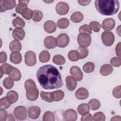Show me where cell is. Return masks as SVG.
Masks as SVG:
<instances>
[{"label": "cell", "mask_w": 121, "mask_h": 121, "mask_svg": "<svg viewBox=\"0 0 121 121\" xmlns=\"http://www.w3.org/2000/svg\"><path fill=\"white\" fill-rule=\"evenodd\" d=\"M26 90V96L30 101L36 100L39 95V91L36 87L35 82L31 79L26 80L25 83Z\"/></svg>", "instance_id": "3"}, {"label": "cell", "mask_w": 121, "mask_h": 121, "mask_svg": "<svg viewBox=\"0 0 121 121\" xmlns=\"http://www.w3.org/2000/svg\"><path fill=\"white\" fill-rule=\"evenodd\" d=\"M79 32L80 33H86L87 34H92V30L90 28V26L87 25H84L81 26L79 29Z\"/></svg>", "instance_id": "45"}, {"label": "cell", "mask_w": 121, "mask_h": 121, "mask_svg": "<svg viewBox=\"0 0 121 121\" xmlns=\"http://www.w3.org/2000/svg\"><path fill=\"white\" fill-rule=\"evenodd\" d=\"M78 42L80 47H86L91 43V38L90 35L86 33H80L78 36Z\"/></svg>", "instance_id": "4"}, {"label": "cell", "mask_w": 121, "mask_h": 121, "mask_svg": "<svg viewBox=\"0 0 121 121\" xmlns=\"http://www.w3.org/2000/svg\"><path fill=\"white\" fill-rule=\"evenodd\" d=\"M92 118H93V117L92 115L89 113H87L82 116L81 118V121H91L92 120Z\"/></svg>", "instance_id": "50"}, {"label": "cell", "mask_w": 121, "mask_h": 121, "mask_svg": "<svg viewBox=\"0 0 121 121\" xmlns=\"http://www.w3.org/2000/svg\"><path fill=\"white\" fill-rule=\"evenodd\" d=\"M64 96V93L60 90L51 92V97L52 102H57L61 100Z\"/></svg>", "instance_id": "20"}, {"label": "cell", "mask_w": 121, "mask_h": 121, "mask_svg": "<svg viewBox=\"0 0 121 121\" xmlns=\"http://www.w3.org/2000/svg\"><path fill=\"white\" fill-rule=\"evenodd\" d=\"M6 97L7 101L10 104H13L17 101L18 98V95L16 91L11 90L9 91L7 93Z\"/></svg>", "instance_id": "21"}, {"label": "cell", "mask_w": 121, "mask_h": 121, "mask_svg": "<svg viewBox=\"0 0 121 121\" xmlns=\"http://www.w3.org/2000/svg\"><path fill=\"white\" fill-rule=\"evenodd\" d=\"M12 24L14 27L17 28H22L24 27L25 26V21L19 17H17L16 18L13 19L12 21Z\"/></svg>", "instance_id": "30"}, {"label": "cell", "mask_w": 121, "mask_h": 121, "mask_svg": "<svg viewBox=\"0 0 121 121\" xmlns=\"http://www.w3.org/2000/svg\"><path fill=\"white\" fill-rule=\"evenodd\" d=\"M57 41L58 47L60 48L66 47L69 42V37L66 34H61L57 37Z\"/></svg>", "instance_id": "10"}, {"label": "cell", "mask_w": 121, "mask_h": 121, "mask_svg": "<svg viewBox=\"0 0 121 121\" xmlns=\"http://www.w3.org/2000/svg\"><path fill=\"white\" fill-rule=\"evenodd\" d=\"M110 63L113 67H118L121 64V59L120 57H113L111 60Z\"/></svg>", "instance_id": "47"}, {"label": "cell", "mask_w": 121, "mask_h": 121, "mask_svg": "<svg viewBox=\"0 0 121 121\" xmlns=\"http://www.w3.org/2000/svg\"><path fill=\"white\" fill-rule=\"evenodd\" d=\"M40 95L41 97L43 100L49 103L52 102L51 97V92H45L43 91H41Z\"/></svg>", "instance_id": "43"}, {"label": "cell", "mask_w": 121, "mask_h": 121, "mask_svg": "<svg viewBox=\"0 0 121 121\" xmlns=\"http://www.w3.org/2000/svg\"><path fill=\"white\" fill-rule=\"evenodd\" d=\"M89 26L90 28L95 32H98L100 31L101 28V25L97 21H93L90 23Z\"/></svg>", "instance_id": "44"}, {"label": "cell", "mask_w": 121, "mask_h": 121, "mask_svg": "<svg viewBox=\"0 0 121 121\" xmlns=\"http://www.w3.org/2000/svg\"><path fill=\"white\" fill-rule=\"evenodd\" d=\"M16 5V1L14 0H1L0 1V11L4 12L7 10L14 9Z\"/></svg>", "instance_id": "7"}, {"label": "cell", "mask_w": 121, "mask_h": 121, "mask_svg": "<svg viewBox=\"0 0 121 121\" xmlns=\"http://www.w3.org/2000/svg\"><path fill=\"white\" fill-rule=\"evenodd\" d=\"M120 45H121V43L120 42V43H119L117 44V45H116V48H115V51H116V55L118 56V57H121V50H120V49H121V46H120Z\"/></svg>", "instance_id": "52"}, {"label": "cell", "mask_w": 121, "mask_h": 121, "mask_svg": "<svg viewBox=\"0 0 121 121\" xmlns=\"http://www.w3.org/2000/svg\"><path fill=\"white\" fill-rule=\"evenodd\" d=\"M63 118L66 121H75L78 118L77 112L72 109H69L66 110L62 114Z\"/></svg>", "instance_id": "9"}, {"label": "cell", "mask_w": 121, "mask_h": 121, "mask_svg": "<svg viewBox=\"0 0 121 121\" xmlns=\"http://www.w3.org/2000/svg\"><path fill=\"white\" fill-rule=\"evenodd\" d=\"M75 95L79 100H85L89 96V93L87 90L84 87L78 88L75 93Z\"/></svg>", "instance_id": "17"}, {"label": "cell", "mask_w": 121, "mask_h": 121, "mask_svg": "<svg viewBox=\"0 0 121 121\" xmlns=\"http://www.w3.org/2000/svg\"><path fill=\"white\" fill-rule=\"evenodd\" d=\"M39 60L40 62L44 63L48 62L50 59V54L47 51H43L39 54Z\"/></svg>", "instance_id": "29"}, {"label": "cell", "mask_w": 121, "mask_h": 121, "mask_svg": "<svg viewBox=\"0 0 121 121\" xmlns=\"http://www.w3.org/2000/svg\"><path fill=\"white\" fill-rule=\"evenodd\" d=\"M43 27L45 31L48 33H52L56 29V25L54 22L52 20H48L44 24Z\"/></svg>", "instance_id": "19"}, {"label": "cell", "mask_w": 121, "mask_h": 121, "mask_svg": "<svg viewBox=\"0 0 121 121\" xmlns=\"http://www.w3.org/2000/svg\"><path fill=\"white\" fill-rule=\"evenodd\" d=\"M69 20L66 18H61L57 22V26L60 29L66 28L69 26Z\"/></svg>", "instance_id": "32"}, {"label": "cell", "mask_w": 121, "mask_h": 121, "mask_svg": "<svg viewBox=\"0 0 121 121\" xmlns=\"http://www.w3.org/2000/svg\"><path fill=\"white\" fill-rule=\"evenodd\" d=\"M52 61L54 63L57 65H62L65 63V59L63 56L60 54H57L54 56L52 59Z\"/></svg>", "instance_id": "33"}, {"label": "cell", "mask_w": 121, "mask_h": 121, "mask_svg": "<svg viewBox=\"0 0 121 121\" xmlns=\"http://www.w3.org/2000/svg\"><path fill=\"white\" fill-rule=\"evenodd\" d=\"M25 59L26 64L28 66H33L36 64V54L32 51L26 52L25 55Z\"/></svg>", "instance_id": "8"}, {"label": "cell", "mask_w": 121, "mask_h": 121, "mask_svg": "<svg viewBox=\"0 0 121 121\" xmlns=\"http://www.w3.org/2000/svg\"><path fill=\"white\" fill-rule=\"evenodd\" d=\"M69 10L68 4L64 2H59L56 6V11L60 15H64L68 13Z\"/></svg>", "instance_id": "11"}, {"label": "cell", "mask_w": 121, "mask_h": 121, "mask_svg": "<svg viewBox=\"0 0 121 121\" xmlns=\"http://www.w3.org/2000/svg\"><path fill=\"white\" fill-rule=\"evenodd\" d=\"M9 75V77L16 81H19L21 78V74L20 71L16 68H14L12 72Z\"/></svg>", "instance_id": "28"}, {"label": "cell", "mask_w": 121, "mask_h": 121, "mask_svg": "<svg viewBox=\"0 0 121 121\" xmlns=\"http://www.w3.org/2000/svg\"><path fill=\"white\" fill-rule=\"evenodd\" d=\"M83 19V15L80 12H75L70 17V20L74 23H79Z\"/></svg>", "instance_id": "27"}, {"label": "cell", "mask_w": 121, "mask_h": 121, "mask_svg": "<svg viewBox=\"0 0 121 121\" xmlns=\"http://www.w3.org/2000/svg\"><path fill=\"white\" fill-rule=\"evenodd\" d=\"M66 84L67 88L70 91H73L77 85L75 78L70 76H68L66 78Z\"/></svg>", "instance_id": "16"}, {"label": "cell", "mask_w": 121, "mask_h": 121, "mask_svg": "<svg viewBox=\"0 0 121 121\" xmlns=\"http://www.w3.org/2000/svg\"><path fill=\"white\" fill-rule=\"evenodd\" d=\"M113 71V69L112 66L108 64H106L103 65L100 68V72L101 74L104 76H106L111 74Z\"/></svg>", "instance_id": "23"}, {"label": "cell", "mask_w": 121, "mask_h": 121, "mask_svg": "<svg viewBox=\"0 0 121 121\" xmlns=\"http://www.w3.org/2000/svg\"><path fill=\"white\" fill-rule=\"evenodd\" d=\"M78 2L82 6H86L88 5L91 2V0H78Z\"/></svg>", "instance_id": "53"}, {"label": "cell", "mask_w": 121, "mask_h": 121, "mask_svg": "<svg viewBox=\"0 0 121 121\" xmlns=\"http://www.w3.org/2000/svg\"><path fill=\"white\" fill-rule=\"evenodd\" d=\"M14 67L11 66L8 63H5L0 66V69H2L3 73L9 75L13 70Z\"/></svg>", "instance_id": "39"}, {"label": "cell", "mask_w": 121, "mask_h": 121, "mask_svg": "<svg viewBox=\"0 0 121 121\" xmlns=\"http://www.w3.org/2000/svg\"><path fill=\"white\" fill-rule=\"evenodd\" d=\"M113 95L117 98H120L121 97V86H116L112 91Z\"/></svg>", "instance_id": "48"}, {"label": "cell", "mask_w": 121, "mask_h": 121, "mask_svg": "<svg viewBox=\"0 0 121 121\" xmlns=\"http://www.w3.org/2000/svg\"><path fill=\"white\" fill-rule=\"evenodd\" d=\"M12 36L15 40L21 41L24 38L25 36V32L22 28H17L13 30Z\"/></svg>", "instance_id": "18"}, {"label": "cell", "mask_w": 121, "mask_h": 121, "mask_svg": "<svg viewBox=\"0 0 121 121\" xmlns=\"http://www.w3.org/2000/svg\"><path fill=\"white\" fill-rule=\"evenodd\" d=\"M10 60L14 64H19L22 60V56L19 52H13L10 55Z\"/></svg>", "instance_id": "22"}, {"label": "cell", "mask_w": 121, "mask_h": 121, "mask_svg": "<svg viewBox=\"0 0 121 121\" xmlns=\"http://www.w3.org/2000/svg\"><path fill=\"white\" fill-rule=\"evenodd\" d=\"M88 105L91 110H96L100 108L101 104L99 100L93 99L89 101Z\"/></svg>", "instance_id": "35"}, {"label": "cell", "mask_w": 121, "mask_h": 121, "mask_svg": "<svg viewBox=\"0 0 121 121\" xmlns=\"http://www.w3.org/2000/svg\"><path fill=\"white\" fill-rule=\"evenodd\" d=\"M115 26V20L112 18H108L105 19L102 25V28L103 29L106 31L111 30Z\"/></svg>", "instance_id": "14"}, {"label": "cell", "mask_w": 121, "mask_h": 121, "mask_svg": "<svg viewBox=\"0 0 121 121\" xmlns=\"http://www.w3.org/2000/svg\"><path fill=\"white\" fill-rule=\"evenodd\" d=\"M70 74L77 81H81L83 78V73L80 69L77 66H72L70 69Z\"/></svg>", "instance_id": "13"}, {"label": "cell", "mask_w": 121, "mask_h": 121, "mask_svg": "<svg viewBox=\"0 0 121 121\" xmlns=\"http://www.w3.org/2000/svg\"><path fill=\"white\" fill-rule=\"evenodd\" d=\"M111 121H121V118L120 116H115L112 117L111 119Z\"/></svg>", "instance_id": "54"}, {"label": "cell", "mask_w": 121, "mask_h": 121, "mask_svg": "<svg viewBox=\"0 0 121 121\" xmlns=\"http://www.w3.org/2000/svg\"><path fill=\"white\" fill-rule=\"evenodd\" d=\"M14 80L12 78H6L3 81V85L6 89H9L13 87L14 86Z\"/></svg>", "instance_id": "38"}, {"label": "cell", "mask_w": 121, "mask_h": 121, "mask_svg": "<svg viewBox=\"0 0 121 121\" xmlns=\"http://www.w3.org/2000/svg\"><path fill=\"white\" fill-rule=\"evenodd\" d=\"M77 51L79 54V59H82L86 58L88 54V50L84 47H79L78 48Z\"/></svg>", "instance_id": "41"}, {"label": "cell", "mask_w": 121, "mask_h": 121, "mask_svg": "<svg viewBox=\"0 0 121 121\" xmlns=\"http://www.w3.org/2000/svg\"><path fill=\"white\" fill-rule=\"evenodd\" d=\"M55 117L54 114L50 111L46 112L43 117V121H54Z\"/></svg>", "instance_id": "36"}, {"label": "cell", "mask_w": 121, "mask_h": 121, "mask_svg": "<svg viewBox=\"0 0 121 121\" xmlns=\"http://www.w3.org/2000/svg\"><path fill=\"white\" fill-rule=\"evenodd\" d=\"M90 107L87 104H80L78 107V111L79 114L81 115H85L89 112Z\"/></svg>", "instance_id": "26"}, {"label": "cell", "mask_w": 121, "mask_h": 121, "mask_svg": "<svg viewBox=\"0 0 121 121\" xmlns=\"http://www.w3.org/2000/svg\"><path fill=\"white\" fill-rule=\"evenodd\" d=\"M10 104L7 101L6 97H4L0 99V109H7L8 108L10 105Z\"/></svg>", "instance_id": "46"}, {"label": "cell", "mask_w": 121, "mask_h": 121, "mask_svg": "<svg viewBox=\"0 0 121 121\" xmlns=\"http://www.w3.org/2000/svg\"><path fill=\"white\" fill-rule=\"evenodd\" d=\"M45 47L49 49H52L56 47L57 45V39L52 36H49L46 37L44 40Z\"/></svg>", "instance_id": "12"}, {"label": "cell", "mask_w": 121, "mask_h": 121, "mask_svg": "<svg viewBox=\"0 0 121 121\" xmlns=\"http://www.w3.org/2000/svg\"><path fill=\"white\" fill-rule=\"evenodd\" d=\"M95 67V65L94 63L92 62H86L83 66V69L84 72L86 73H91L92 72Z\"/></svg>", "instance_id": "34"}, {"label": "cell", "mask_w": 121, "mask_h": 121, "mask_svg": "<svg viewBox=\"0 0 121 121\" xmlns=\"http://www.w3.org/2000/svg\"><path fill=\"white\" fill-rule=\"evenodd\" d=\"M43 14L42 12L38 10H34L33 11V20L35 22H39L41 21L43 18Z\"/></svg>", "instance_id": "40"}, {"label": "cell", "mask_w": 121, "mask_h": 121, "mask_svg": "<svg viewBox=\"0 0 121 121\" xmlns=\"http://www.w3.org/2000/svg\"><path fill=\"white\" fill-rule=\"evenodd\" d=\"M101 39L103 43L107 46H111L114 41V35L110 31H104L101 35Z\"/></svg>", "instance_id": "5"}, {"label": "cell", "mask_w": 121, "mask_h": 121, "mask_svg": "<svg viewBox=\"0 0 121 121\" xmlns=\"http://www.w3.org/2000/svg\"><path fill=\"white\" fill-rule=\"evenodd\" d=\"M14 114L17 119L24 120L26 119L27 116L26 109L23 106H17L14 110Z\"/></svg>", "instance_id": "6"}, {"label": "cell", "mask_w": 121, "mask_h": 121, "mask_svg": "<svg viewBox=\"0 0 121 121\" xmlns=\"http://www.w3.org/2000/svg\"><path fill=\"white\" fill-rule=\"evenodd\" d=\"M8 118L7 112L3 109L0 110V121H5Z\"/></svg>", "instance_id": "49"}, {"label": "cell", "mask_w": 121, "mask_h": 121, "mask_svg": "<svg viewBox=\"0 0 121 121\" xmlns=\"http://www.w3.org/2000/svg\"><path fill=\"white\" fill-rule=\"evenodd\" d=\"M9 48L11 52H19L21 50L22 46L21 43L18 41L14 40L10 43Z\"/></svg>", "instance_id": "24"}, {"label": "cell", "mask_w": 121, "mask_h": 121, "mask_svg": "<svg viewBox=\"0 0 121 121\" xmlns=\"http://www.w3.org/2000/svg\"><path fill=\"white\" fill-rule=\"evenodd\" d=\"M105 117L103 112H96L92 118V120L94 121H104Z\"/></svg>", "instance_id": "42"}, {"label": "cell", "mask_w": 121, "mask_h": 121, "mask_svg": "<svg viewBox=\"0 0 121 121\" xmlns=\"http://www.w3.org/2000/svg\"><path fill=\"white\" fill-rule=\"evenodd\" d=\"M96 10L104 16H112L119 10L120 4L117 0H96L95 1Z\"/></svg>", "instance_id": "2"}, {"label": "cell", "mask_w": 121, "mask_h": 121, "mask_svg": "<svg viewBox=\"0 0 121 121\" xmlns=\"http://www.w3.org/2000/svg\"><path fill=\"white\" fill-rule=\"evenodd\" d=\"M7 54L5 52H1L0 53V63H3L7 61Z\"/></svg>", "instance_id": "51"}, {"label": "cell", "mask_w": 121, "mask_h": 121, "mask_svg": "<svg viewBox=\"0 0 121 121\" xmlns=\"http://www.w3.org/2000/svg\"><path fill=\"white\" fill-rule=\"evenodd\" d=\"M29 0H19L18 4L16 7V11L17 13L21 14L23 10L27 8V4L29 2Z\"/></svg>", "instance_id": "25"}, {"label": "cell", "mask_w": 121, "mask_h": 121, "mask_svg": "<svg viewBox=\"0 0 121 121\" xmlns=\"http://www.w3.org/2000/svg\"><path fill=\"white\" fill-rule=\"evenodd\" d=\"M40 108L36 106H33L30 107L28 111V116L30 118L32 119H36L38 118L40 114Z\"/></svg>", "instance_id": "15"}, {"label": "cell", "mask_w": 121, "mask_h": 121, "mask_svg": "<svg viewBox=\"0 0 121 121\" xmlns=\"http://www.w3.org/2000/svg\"><path fill=\"white\" fill-rule=\"evenodd\" d=\"M68 58L72 61H76L79 59V54L77 50H71L68 53Z\"/></svg>", "instance_id": "31"}, {"label": "cell", "mask_w": 121, "mask_h": 121, "mask_svg": "<svg viewBox=\"0 0 121 121\" xmlns=\"http://www.w3.org/2000/svg\"><path fill=\"white\" fill-rule=\"evenodd\" d=\"M36 77L40 85L44 89H57L63 86L61 74L52 65H46L40 67L37 71Z\"/></svg>", "instance_id": "1"}, {"label": "cell", "mask_w": 121, "mask_h": 121, "mask_svg": "<svg viewBox=\"0 0 121 121\" xmlns=\"http://www.w3.org/2000/svg\"><path fill=\"white\" fill-rule=\"evenodd\" d=\"M21 15L22 17L25 19L27 20H30L33 17V11L29 8H26L23 10Z\"/></svg>", "instance_id": "37"}]
</instances>
